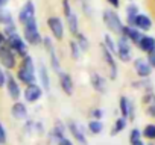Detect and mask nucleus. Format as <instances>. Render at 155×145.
<instances>
[{"label":"nucleus","mask_w":155,"mask_h":145,"mask_svg":"<svg viewBox=\"0 0 155 145\" xmlns=\"http://www.w3.org/2000/svg\"><path fill=\"white\" fill-rule=\"evenodd\" d=\"M37 69H35V63H34V57L31 54L21 57L20 63L17 65V72H15V77L20 82V85H32L37 83Z\"/></svg>","instance_id":"nucleus-1"},{"label":"nucleus","mask_w":155,"mask_h":145,"mask_svg":"<svg viewBox=\"0 0 155 145\" xmlns=\"http://www.w3.org/2000/svg\"><path fill=\"white\" fill-rule=\"evenodd\" d=\"M23 39L29 44V45H41L43 44V35L40 32V27H38V20L37 18H32L29 20L28 23L23 24Z\"/></svg>","instance_id":"nucleus-2"},{"label":"nucleus","mask_w":155,"mask_h":145,"mask_svg":"<svg viewBox=\"0 0 155 145\" xmlns=\"http://www.w3.org/2000/svg\"><path fill=\"white\" fill-rule=\"evenodd\" d=\"M102 21L105 24V27L110 30V33H114L117 36L122 35V30H123V26L125 23L122 21V18L119 17V14L116 12V9H105L102 12Z\"/></svg>","instance_id":"nucleus-3"},{"label":"nucleus","mask_w":155,"mask_h":145,"mask_svg":"<svg viewBox=\"0 0 155 145\" xmlns=\"http://www.w3.org/2000/svg\"><path fill=\"white\" fill-rule=\"evenodd\" d=\"M61 9L65 18V26L68 29V32L71 33V36H76L79 33V20L74 12V9L71 8L70 0H61Z\"/></svg>","instance_id":"nucleus-4"},{"label":"nucleus","mask_w":155,"mask_h":145,"mask_svg":"<svg viewBox=\"0 0 155 145\" xmlns=\"http://www.w3.org/2000/svg\"><path fill=\"white\" fill-rule=\"evenodd\" d=\"M6 45H8V47L17 54V57H20V59L29 54V44L23 39V36H21L18 32L6 38Z\"/></svg>","instance_id":"nucleus-5"},{"label":"nucleus","mask_w":155,"mask_h":145,"mask_svg":"<svg viewBox=\"0 0 155 145\" xmlns=\"http://www.w3.org/2000/svg\"><path fill=\"white\" fill-rule=\"evenodd\" d=\"M116 45H117V50H116V57L123 62V63H129L132 62V44L125 38V36H119L116 39Z\"/></svg>","instance_id":"nucleus-6"},{"label":"nucleus","mask_w":155,"mask_h":145,"mask_svg":"<svg viewBox=\"0 0 155 145\" xmlns=\"http://www.w3.org/2000/svg\"><path fill=\"white\" fill-rule=\"evenodd\" d=\"M101 53H102V59H104V63H105V66H107V71H108L110 80H116L117 76H119V66H117L116 56H114L104 44H101Z\"/></svg>","instance_id":"nucleus-7"},{"label":"nucleus","mask_w":155,"mask_h":145,"mask_svg":"<svg viewBox=\"0 0 155 145\" xmlns=\"http://www.w3.org/2000/svg\"><path fill=\"white\" fill-rule=\"evenodd\" d=\"M0 65H2L6 71H12L17 68L18 60H17V54L5 44L0 47Z\"/></svg>","instance_id":"nucleus-8"},{"label":"nucleus","mask_w":155,"mask_h":145,"mask_svg":"<svg viewBox=\"0 0 155 145\" xmlns=\"http://www.w3.org/2000/svg\"><path fill=\"white\" fill-rule=\"evenodd\" d=\"M5 88H6V92L9 95L11 100L14 101H18L23 95L21 92V88H20V82L17 80V77L12 74L11 71H6V83H5Z\"/></svg>","instance_id":"nucleus-9"},{"label":"nucleus","mask_w":155,"mask_h":145,"mask_svg":"<svg viewBox=\"0 0 155 145\" xmlns=\"http://www.w3.org/2000/svg\"><path fill=\"white\" fill-rule=\"evenodd\" d=\"M46 24H47V27H49V30H50V33H52L55 41H62L64 39V27H65V24L58 15H50L47 18Z\"/></svg>","instance_id":"nucleus-10"},{"label":"nucleus","mask_w":155,"mask_h":145,"mask_svg":"<svg viewBox=\"0 0 155 145\" xmlns=\"http://www.w3.org/2000/svg\"><path fill=\"white\" fill-rule=\"evenodd\" d=\"M132 68L135 71V74L138 79H150L152 76V66L149 65V62L146 60V57H135L132 59Z\"/></svg>","instance_id":"nucleus-11"},{"label":"nucleus","mask_w":155,"mask_h":145,"mask_svg":"<svg viewBox=\"0 0 155 145\" xmlns=\"http://www.w3.org/2000/svg\"><path fill=\"white\" fill-rule=\"evenodd\" d=\"M67 131L73 136V139L79 145H88V140H87V136H85V128L78 121H68L67 122Z\"/></svg>","instance_id":"nucleus-12"},{"label":"nucleus","mask_w":155,"mask_h":145,"mask_svg":"<svg viewBox=\"0 0 155 145\" xmlns=\"http://www.w3.org/2000/svg\"><path fill=\"white\" fill-rule=\"evenodd\" d=\"M43 94H44V89L41 88V85L32 83V85L25 86L23 97H25V101H26V103L34 104V103H37V101H40V100L43 98Z\"/></svg>","instance_id":"nucleus-13"},{"label":"nucleus","mask_w":155,"mask_h":145,"mask_svg":"<svg viewBox=\"0 0 155 145\" xmlns=\"http://www.w3.org/2000/svg\"><path fill=\"white\" fill-rule=\"evenodd\" d=\"M35 12H37V9H35V5H34V2L32 0H26V2L21 5V8H20V11H18V23L23 26L25 23H28L29 20H32V18H37L35 17Z\"/></svg>","instance_id":"nucleus-14"},{"label":"nucleus","mask_w":155,"mask_h":145,"mask_svg":"<svg viewBox=\"0 0 155 145\" xmlns=\"http://www.w3.org/2000/svg\"><path fill=\"white\" fill-rule=\"evenodd\" d=\"M90 85H91L93 91H96L97 94H105L107 92V88H108L107 79L102 74L96 72V71H91L90 72Z\"/></svg>","instance_id":"nucleus-15"},{"label":"nucleus","mask_w":155,"mask_h":145,"mask_svg":"<svg viewBox=\"0 0 155 145\" xmlns=\"http://www.w3.org/2000/svg\"><path fill=\"white\" fill-rule=\"evenodd\" d=\"M58 80H59V88L61 91L67 95V97H71L73 92H74V85H73V79L68 72H64L61 71L58 74Z\"/></svg>","instance_id":"nucleus-16"},{"label":"nucleus","mask_w":155,"mask_h":145,"mask_svg":"<svg viewBox=\"0 0 155 145\" xmlns=\"http://www.w3.org/2000/svg\"><path fill=\"white\" fill-rule=\"evenodd\" d=\"M132 27L138 29V30L143 32V33H147V32L153 27V21H152V18H150L147 14L140 12V14L135 17V20H134V26H132Z\"/></svg>","instance_id":"nucleus-17"},{"label":"nucleus","mask_w":155,"mask_h":145,"mask_svg":"<svg viewBox=\"0 0 155 145\" xmlns=\"http://www.w3.org/2000/svg\"><path fill=\"white\" fill-rule=\"evenodd\" d=\"M65 133H67V124H64L62 121L56 119L55 124H53V128L49 131V140L56 143L61 137L65 136Z\"/></svg>","instance_id":"nucleus-18"},{"label":"nucleus","mask_w":155,"mask_h":145,"mask_svg":"<svg viewBox=\"0 0 155 145\" xmlns=\"http://www.w3.org/2000/svg\"><path fill=\"white\" fill-rule=\"evenodd\" d=\"M120 36H125V38L132 44V45H137V44H138V41H140V39H141V36H143V32H140L138 29H135V27H132V26L125 24Z\"/></svg>","instance_id":"nucleus-19"},{"label":"nucleus","mask_w":155,"mask_h":145,"mask_svg":"<svg viewBox=\"0 0 155 145\" xmlns=\"http://www.w3.org/2000/svg\"><path fill=\"white\" fill-rule=\"evenodd\" d=\"M11 115L17 121H26L28 119V106L23 101H14L11 106Z\"/></svg>","instance_id":"nucleus-20"},{"label":"nucleus","mask_w":155,"mask_h":145,"mask_svg":"<svg viewBox=\"0 0 155 145\" xmlns=\"http://www.w3.org/2000/svg\"><path fill=\"white\" fill-rule=\"evenodd\" d=\"M135 47H137L138 51L147 54L149 51H152V50L155 48V36H152V35H149V33H143L141 39L138 41V44H137Z\"/></svg>","instance_id":"nucleus-21"},{"label":"nucleus","mask_w":155,"mask_h":145,"mask_svg":"<svg viewBox=\"0 0 155 145\" xmlns=\"http://www.w3.org/2000/svg\"><path fill=\"white\" fill-rule=\"evenodd\" d=\"M38 79H40V83H41V88L44 91H50V76H49V68L40 62L38 63Z\"/></svg>","instance_id":"nucleus-22"},{"label":"nucleus","mask_w":155,"mask_h":145,"mask_svg":"<svg viewBox=\"0 0 155 145\" xmlns=\"http://www.w3.org/2000/svg\"><path fill=\"white\" fill-rule=\"evenodd\" d=\"M138 14H140V8H138V5H137L135 2L128 3L126 8H125V24H128V26H134V20H135V17H137Z\"/></svg>","instance_id":"nucleus-23"},{"label":"nucleus","mask_w":155,"mask_h":145,"mask_svg":"<svg viewBox=\"0 0 155 145\" xmlns=\"http://www.w3.org/2000/svg\"><path fill=\"white\" fill-rule=\"evenodd\" d=\"M131 88H132V89H137V91H141V92L153 91V85H152L150 79H138V80H134V82L131 83Z\"/></svg>","instance_id":"nucleus-24"},{"label":"nucleus","mask_w":155,"mask_h":145,"mask_svg":"<svg viewBox=\"0 0 155 145\" xmlns=\"http://www.w3.org/2000/svg\"><path fill=\"white\" fill-rule=\"evenodd\" d=\"M132 101L126 97V95H120L119 98V110H120V116L126 118L128 119V115H129V109L132 107Z\"/></svg>","instance_id":"nucleus-25"},{"label":"nucleus","mask_w":155,"mask_h":145,"mask_svg":"<svg viewBox=\"0 0 155 145\" xmlns=\"http://www.w3.org/2000/svg\"><path fill=\"white\" fill-rule=\"evenodd\" d=\"M126 125H128V119L126 118H123V116L116 118V121L113 124V128H111V136H117L119 133H122L126 128Z\"/></svg>","instance_id":"nucleus-26"},{"label":"nucleus","mask_w":155,"mask_h":145,"mask_svg":"<svg viewBox=\"0 0 155 145\" xmlns=\"http://www.w3.org/2000/svg\"><path fill=\"white\" fill-rule=\"evenodd\" d=\"M141 136H143V139H146L149 142H155V124L153 122L146 124L141 130Z\"/></svg>","instance_id":"nucleus-27"},{"label":"nucleus","mask_w":155,"mask_h":145,"mask_svg":"<svg viewBox=\"0 0 155 145\" xmlns=\"http://www.w3.org/2000/svg\"><path fill=\"white\" fill-rule=\"evenodd\" d=\"M47 54H49V60H50V68L56 72V74H59L62 69H61V60H59V57L56 54V50H52Z\"/></svg>","instance_id":"nucleus-28"},{"label":"nucleus","mask_w":155,"mask_h":145,"mask_svg":"<svg viewBox=\"0 0 155 145\" xmlns=\"http://www.w3.org/2000/svg\"><path fill=\"white\" fill-rule=\"evenodd\" d=\"M87 128L91 134H101L104 131V122L99 119H90L87 124Z\"/></svg>","instance_id":"nucleus-29"},{"label":"nucleus","mask_w":155,"mask_h":145,"mask_svg":"<svg viewBox=\"0 0 155 145\" xmlns=\"http://www.w3.org/2000/svg\"><path fill=\"white\" fill-rule=\"evenodd\" d=\"M74 41L78 42V45H79V48H81L82 53H87V51L90 50V41H88V38H87L84 33L79 32V33L74 36Z\"/></svg>","instance_id":"nucleus-30"},{"label":"nucleus","mask_w":155,"mask_h":145,"mask_svg":"<svg viewBox=\"0 0 155 145\" xmlns=\"http://www.w3.org/2000/svg\"><path fill=\"white\" fill-rule=\"evenodd\" d=\"M12 23H14V17H12L11 11L6 9V8H2L0 9V24L5 27V26L12 24Z\"/></svg>","instance_id":"nucleus-31"},{"label":"nucleus","mask_w":155,"mask_h":145,"mask_svg":"<svg viewBox=\"0 0 155 145\" xmlns=\"http://www.w3.org/2000/svg\"><path fill=\"white\" fill-rule=\"evenodd\" d=\"M68 48H70V56H71L74 60H79V59H81V56H82V51H81L79 45H78V42H76L73 38L68 41Z\"/></svg>","instance_id":"nucleus-32"},{"label":"nucleus","mask_w":155,"mask_h":145,"mask_svg":"<svg viewBox=\"0 0 155 145\" xmlns=\"http://www.w3.org/2000/svg\"><path fill=\"white\" fill-rule=\"evenodd\" d=\"M102 44H104V45H105V47H107V48H108V50H110V51H111V53L116 56V50H117L116 39H114L110 33H105V35H104V41H102Z\"/></svg>","instance_id":"nucleus-33"},{"label":"nucleus","mask_w":155,"mask_h":145,"mask_svg":"<svg viewBox=\"0 0 155 145\" xmlns=\"http://www.w3.org/2000/svg\"><path fill=\"white\" fill-rule=\"evenodd\" d=\"M141 104H143V106L155 104V91H147V92H143V95H141Z\"/></svg>","instance_id":"nucleus-34"},{"label":"nucleus","mask_w":155,"mask_h":145,"mask_svg":"<svg viewBox=\"0 0 155 145\" xmlns=\"http://www.w3.org/2000/svg\"><path fill=\"white\" fill-rule=\"evenodd\" d=\"M143 139V136H141V130L140 128H131V131H129V143H134V142H137V140H141Z\"/></svg>","instance_id":"nucleus-35"},{"label":"nucleus","mask_w":155,"mask_h":145,"mask_svg":"<svg viewBox=\"0 0 155 145\" xmlns=\"http://www.w3.org/2000/svg\"><path fill=\"white\" fill-rule=\"evenodd\" d=\"M3 35L8 38V36H11V35H14V33H17L18 30H17V24L15 23H12V24H8V26H5L3 27Z\"/></svg>","instance_id":"nucleus-36"},{"label":"nucleus","mask_w":155,"mask_h":145,"mask_svg":"<svg viewBox=\"0 0 155 145\" xmlns=\"http://www.w3.org/2000/svg\"><path fill=\"white\" fill-rule=\"evenodd\" d=\"M90 118H91V119H99V121H102V118H104V110H102L101 107L91 109V110H90Z\"/></svg>","instance_id":"nucleus-37"},{"label":"nucleus","mask_w":155,"mask_h":145,"mask_svg":"<svg viewBox=\"0 0 155 145\" xmlns=\"http://www.w3.org/2000/svg\"><path fill=\"white\" fill-rule=\"evenodd\" d=\"M43 45H44V48H46L47 53L52 51V50H55V45H53V41H52L50 36H43Z\"/></svg>","instance_id":"nucleus-38"},{"label":"nucleus","mask_w":155,"mask_h":145,"mask_svg":"<svg viewBox=\"0 0 155 145\" xmlns=\"http://www.w3.org/2000/svg\"><path fill=\"white\" fill-rule=\"evenodd\" d=\"M8 142V134H6V130H5V125L2 122V119H0V143L5 145Z\"/></svg>","instance_id":"nucleus-39"},{"label":"nucleus","mask_w":155,"mask_h":145,"mask_svg":"<svg viewBox=\"0 0 155 145\" xmlns=\"http://www.w3.org/2000/svg\"><path fill=\"white\" fill-rule=\"evenodd\" d=\"M144 113L149 116V118H152V119H155V104H149V106H144Z\"/></svg>","instance_id":"nucleus-40"},{"label":"nucleus","mask_w":155,"mask_h":145,"mask_svg":"<svg viewBox=\"0 0 155 145\" xmlns=\"http://www.w3.org/2000/svg\"><path fill=\"white\" fill-rule=\"evenodd\" d=\"M146 60L149 62V65L152 66V69H155V48L146 54Z\"/></svg>","instance_id":"nucleus-41"},{"label":"nucleus","mask_w":155,"mask_h":145,"mask_svg":"<svg viewBox=\"0 0 155 145\" xmlns=\"http://www.w3.org/2000/svg\"><path fill=\"white\" fill-rule=\"evenodd\" d=\"M6 83V69L0 65V88H5Z\"/></svg>","instance_id":"nucleus-42"},{"label":"nucleus","mask_w":155,"mask_h":145,"mask_svg":"<svg viewBox=\"0 0 155 145\" xmlns=\"http://www.w3.org/2000/svg\"><path fill=\"white\" fill-rule=\"evenodd\" d=\"M107 3L110 5L111 9H119L122 6V0H107Z\"/></svg>","instance_id":"nucleus-43"},{"label":"nucleus","mask_w":155,"mask_h":145,"mask_svg":"<svg viewBox=\"0 0 155 145\" xmlns=\"http://www.w3.org/2000/svg\"><path fill=\"white\" fill-rule=\"evenodd\" d=\"M56 145H73V142H71L67 136H64V137H61V139L56 142Z\"/></svg>","instance_id":"nucleus-44"},{"label":"nucleus","mask_w":155,"mask_h":145,"mask_svg":"<svg viewBox=\"0 0 155 145\" xmlns=\"http://www.w3.org/2000/svg\"><path fill=\"white\" fill-rule=\"evenodd\" d=\"M5 44H6V36L3 35V32H2V30H0V47L5 45Z\"/></svg>","instance_id":"nucleus-45"},{"label":"nucleus","mask_w":155,"mask_h":145,"mask_svg":"<svg viewBox=\"0 0 155 145\" xmlns=\"http://www.w3.org/2000/svg\"><path fill=\"white\" fill-rule=\"evenodd\" d=\"M8 3H9V0H0V9H2V8H5Z\"/></svg>","instance_id":"nucleus-46"},{"label":"nucleus","mask_w":155,"mask_h":145,"mask_svg":"<svg viewBox=\"0 0 155 145\" xmlns=\"http://www.w3.org/2000/svg\"><path fill=\"white\" fill-rule=\"evenodd\" d=\"M131 145H146V143H144L143 139H141V140H137V142H134V143H131Z\"/></svg>","instance_id":"nucleus-47"},{"label":"nucleus","mask_w":155,"mask_h":145,"mask_svg":"<svg viewBox=\"0 0 155 145\" xmlns=\"http://www.w3.org/2000/svg\"><path fill=\"white\" fill-rule=\"evenodd\" d=\"M146 145H155V142H147Z\"/></svg>","instance_id":"nucleus-48"},{"label":"nucleus","mask_w":155,"mask_h":145,"mask_svg":"<svg viewBox=\"0 0 155 145\" xmlns=\"http://www.w3.org/2000/svg\"><path fill=\"white\" fill-rule=\"evenodd\" d=\"M126 2H128V3H131V2H134V0H126Z\"/></svg>","instance_id":"nucleus-49"},{"label":"nucleus","mask_w":155,"mask_h":145,"mask_svg":"<svg viewBox=\"0 0 155 145\" xmlns=\"http://www.w3.org/2000/svg\"><path fill=\"white\" fill-rule=\"evenodd\" d=\"M0 145H2V143H0Z\"/></svg>","instance_id":"nucleus-50"},{"label":"nucleus","mask_w":155,"mask_h":145,"mask_svg":"<svg viewBox=\"0 0 155 145\" xmlns=\"http://www.w3.org/2000/svg\"><path fill=\"white\" fill-rule=\"evenodd\" d=\"M153 2H155V0H153Z\"/></svg>","instance_id":"nucleus-51"}]
</instances>
